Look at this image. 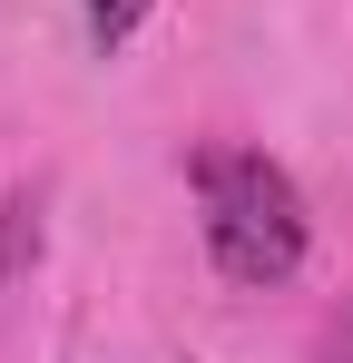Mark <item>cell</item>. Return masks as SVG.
Listing matches in <instances>:
<instances>
[{"instance_id":"obj_1","label":"cell","mask_w":353,"mask_h":363,"mask_svg":"<svg viewBox=\"0 0 353 363\" xmlns=\"http://www.w3.org/2000/svg\"><path fill=\"white\" fill-rule=\"evenodd\" d=\"M196 216H206V255L226 285H294L314 216H304V186L265 157V147H196Z\"/></svg>"},{"instance_id":"obj_2","label":"cell","mask_w":353,"mask_h":363,"mask_svg":"<svg viewBox=\"0 0 353 363\" xmlns=\"http://www.w3.org/2000/svg\"><path fill=\"white\" fill-rule=\"evenodd\" d=\"M79 10H89V40H99V50H128L138 20H147L157 0H79Z\"/></svg>"},{"instance_id":"obj_3","label":"cell","mask_w":353,"mask_h":363,"mask_svg":"<svg viewBox=\"0 0 353 363\" xmlns=\"http://www.w3.org/2000/svg\"><path fill=\"white\" fill-rule=\"evenodd\" d=\"M40 255V196H10V236H0V275H20Z\"/></svg>"},{"instance_id":"obj_4","label":"cell","mask_w":353,"mask_h":363,"mask_svg":"<svg viewBox=\"0 0 353 363\" xmlns=\"http://www.w3.org/2000/svg\"><path fill=\"white\" fill-rule=\"evenodd\" d=\"M314 363H353V304H334V314H324V344H314Z\"/></svg>"}]
</instances>
